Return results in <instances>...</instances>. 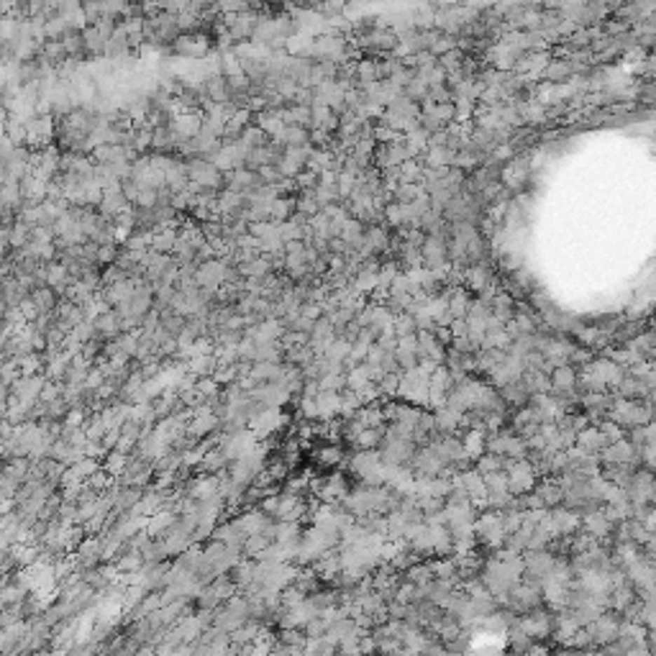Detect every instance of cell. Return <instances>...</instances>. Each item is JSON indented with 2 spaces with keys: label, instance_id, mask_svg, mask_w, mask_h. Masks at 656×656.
Masks as SVG:
<instances>
[{
  "label": "cell",
  "instance_id": "6da1fadb",
  "mask_svg": "<svg viewBox=\"0 0 656 656\" xmlns=\"http://www.w3.org/2000/svg\"><path fill=\"white\" fill-rule=\"evenodd\" d=\"M257 21H259V13L249 8V11H241V13H224L221 29H224L236 44H241V41H252Z\"/></svg>",
  "mask_w": 656,
  "mask_h": 656
},
{
  "label": "cell",
  "instance_id": "7a4b0ae2",
  "mask_svg": "<svg viewBox=\"0 0 656 656\" xmlns=\"http://www.w3.org/2000/svg\"><path fill=\"white\" fill-rule=\"evenodd\" d=\"M175 54L187 57V60H203L210 49V39L203 31H193V34H179L177 41L172 44Z\"/></svg>",
  "mask_w": 656,
  "mask_h": 656
},
{
  "label": "cell",
  "instance_id": "3957f363",
  "mask_svg": "<svg viewBox=\"0 0 656 656\" xmlns=\"http://www.w3.org/2000/svg\"><path fill=\"white\" fill-rule=\"evenodd\" d=\"M131 205H134V203L126 198V193H123V185H116V187H108V190H105L103 200H100L97 210H100V213H103L108 221H116V218H121L123 213H128V210H131Z\"/></svg>",
  "mask_w": 656,
  "mask_h": 656
},
{
  "label": "cell",
  "instance_id": "277c9868",
  "mask_svg": "<svg viewBox=\"0 0 656 656\" xmlns=\"http://www.w3.org/2000/svg\"><path fill=\"white\" fill-rule=\"evenodd\" d=\"M259 185H261L259 172L252 170V167H236V170H228V172H226V187H228V190H236V193L252 195Z\"/></svg>",
  "mask_w": 656,
  "mask_h": 656
},
{
  "label": "cell",
  "instance_id": "5b68a950",
  "mask_svg": "<svg viewBox=\"0 0 656 656\" xmlns=\"http://www.w3.org/2000/svg\"><path fill=\"white\" fill-rule=\"evenodd\" d=\"M26 126H29V139H26V144H31L34 149H44L46 144L52 142L54 136V116L52 113H44V116H36V118L26 121Z\"/></svg>",
  "mask_w": 656,
  "mask_h": 656
},
{
  "label": "cell",
  "instance_id": "8992f818",
  "mask_svg": "<svg viewBox=\"0 0 656 656\" xmlns=\"http://www.w3.org/2000/svg\"><path fill=\"white\" fill-rule=\"evenodd\" d=\"M95 331L100 339H105V341H111V339H118L121 331H123V315L116 310V308H108V310H103V313L97 315L95 321Z\"/></svg>",
  "mask_w": 656,
  "mask_h": 656
},
{
  "label": "cell",
  "instance_id": "52a82bcc",
  "mask_svg": "<svg viewBox=\"0 0 656 656\" xmlns=\"http://www.w3.org/2000/svg\"><path fill=\"white\" fill-rule=\"evenodd\" d=\"M282 118L287 126H313V105H303V103H290L287 108H282Z\"/></svg>",
  "mask_w": 656,
  "mask_h": 656
},
{
  "label": "cell",
  "instance_id": "ba28073f",
  "mask_svg": "<svg viewBox=\"0 0 656 656\" xmlns=\"http://www.w3.org/2000/svg\"><path fill=\"white\" fill-rule=\"evenodd\" d=\"M315 403H318V418L321 421H331L341 413V392H331V390H321L315 395Z\"/></svg>",
  "mask_w": 656,
  "mask_h": 656
},
{
  "label": "cell",
  "instance_id": "9c48e42d",
  "mask_svg": "<svg viewBox=\"0 0 656 656\" xmlns=\"http://www.w3.org/2000/svg\"><path fill=\"white\" fill-rule=\"evenodd\" d=\"M295 213H298V195H277L272 203V221L285 224V221H292Z\"/></svg>",
  "mask_w": 656,
  "mask_h": 656
},
{
  "label": "cell",
  "instance_id": "30bf717a",
  "mask_svg": "<svg viewBox=\"0 0 656 656\" xmlns=\"http://www.w3.org/2000/svg\"><path fill=\"white\" fill-rule=\"evenodd\" d=\"M341 126V118L339 113L326 103H315L313 105V126L310 128H326V131H339Z\"/></svg>",
  "mask_w": 656,
  "mask_h": 656
},
{
  "label": "cell",
  "instance_id": "8fae6325",
  "mask_svg": "<svg viewBox=\"0 0 656 656\" xmlns=\"http://www.w3.org/2000/svg\"><path fill=\"white\" fill-rule=\"evenodd\" d=\"M177 239H179V231L175 228V226H159L157 231L151 233V249H154V252L172 254Z\"/></svg>",
  "mask_w": 656,
  "mask_h": 656
},
{
  "label": "cell",
  "instance_id": "7c38bea8",
  "mask_svg": "<svg viewBox=\"0 0 656 656\" xmlns=\"http://www.w3.org/2000/svg\"><path fill=\"white\" fill-rule=\"evenodd\" d=\"M57 295H60V292L54 290V287H49V285H39V287L31 290V300L36 303L41 313H54V310H57V306H60Z\"/></svg>",
  "mask_w": 656,
  "mask_h": 656
},
{
  "label": "cell",
  "instance_id": "4fadbf2b",
  "mask_svg": "<svg viewBox=\"0 0 656 656\" xmlns=\"http://www.w3.org/2000/svg\"><path fill=\"white\" fill-rule=\"evenodd\" d=\"M216 369H218L216 354H200V357H193L187 362V372H193L195 377H213Z\"/></svg>",
  "mask_w": 656,
  "mask_h": 656
},
{
  "label": "cell",
  "instance_id": "5bb4252c",
  "mask_svg": "<svg viewBox=\"0 0 656 656\" xmlns=\"http://www.w3.org/2000/svg\"><path fill=\"white\" fill-rule=\"evenodd\" d=\"M228 577L239 585V589H246L257 580V561H239V564L228 572Z\"/></svg>",
  "mask_w": 656,
  "mask_h": 656
},
{
  "label": "cell",
  "instance_id": "9a60e30c",
  "mask_svg": "<svg viewBox=\"0 0 656 656\" xmlns=\"http://www.w3.org/2000/svg\"><path fill=\"white\" fill-rule=\"evenodd\" d=\"M280 142H282L285 146H313V142H310V128H306V126H287Z\"/></svg>",
  "mask_w": 656,
  "mask_h": 656
},
{
  "label": "cell",
  "instance_id": "2e32d148",
  "mask_svg": "<svg viewBox=\"0 0 656 656\" xmlns=\"http://www.w3.org/2000/svg\"><path fill=\"white\" fill-rule=\"evenodd\" d=\"M313 459H315V467L326 470V467H336V464L341 462L343 454L339 446H321L318 451H313Z\"/></svg>",
  "mask_w": 656,
  "mask_h": 656
},
{
  "label": "cell",
  "instance_id": "e0dca14e",
  "mask_svg": "<svg viewBox=\"0 0 656 656\" xmlns=\"http://www.w3.org/2000/svg\"><path fill=\"white\" fill-rule=\"evenodd\" d=\"M339 239H343L349 246H357V244H362V226L357 224V221H343V226H341V231H339Z\"/></svg>",
  "mask_w": 656,
  "mask_h": 656
},
{
  "label": "cell",
  "instance_id": "ac0fdd59",
  "mask_svg": "<svg viewBox=\"0 0 656 656\" xmlns=\"http://www.w3.org/2000/svg\"><path fill=\"white\" fill-rule=\"evenodd\" d=\"M343 8H346V0H315V11H318L323 18H336V15H341Z\"/></svg>",
  "mask_w": 656,
  "mask_h": 656
},
{
  "label": "cell",
  "instance_id": "d6986e66",
  "mask_svg": "<svg viewBox=\"0 0 656 656\" xmlns=\"http://www.w3.org/2000/svg\"><path fill=\"white\" fill-rule=\"evenodd\" d=\"M354 421H357V423L362 425V428H374V425H377V423L382 421V416H380V413H377L374 408H364V410H359Z\"/></svg>",
  "mask_w": 656,
  "mask_h": 656
},
{
  "label": "cell",
  "instance_id": "ffe728a7",
  "mask_svg": "<svg viewBox=\"0 0 656 656\" xmlns=\"http://www.w3.org/2000/svg\"><path fill=\"white\" fill-rule=\"evenodd\" d=\"M218 8H221V13H241V11H249V3L246 0H218Z\"/></svg>",
  "mask_w": 656,
  "mask_h": 656
},
{
  "label": "cell",
  "instance_id": "44dd1931",
  "mask_svg": "<svg viewBox=\"0 0 656 656\" xmlns=\"http://www.w3.org/2000/svg\"><path fill=\"white\" fill-rule=\"evenodd\" d=\"M300 413H303V418H308V421H315V418H318V403H315V397L303 395V400H300Z\"/></svg>",
  "mask_w": 656,
  "mask_h": 656
},
{
  "label": "cell",
  "instance_id": "7402d4cb",
  "mask_svg": "<svg viewBox=\"0 0 656 656\" xmlns=\"http://www.w3.org/2000/svg\"><path fill=\"white\" fill-rule=\"evenodd\" d=\"M374 64L369 60H364V62H359V67H357V80L362 82V85H367V82H372L374 80Z\"/></svg>",
  "mask_w": 656,
  "mask_h": 656
},
{
  "label": "cell",
  "instance_id": "603a6c76",
  "mask_svg": "<svg viewBox=\"0 0 656 656\" xmlns=\"http://www.w3.org/2000/svg\"><path fill=\"white\" fill-rule=\"evenodd\" d=\"M331 134H334V131H326V128H310V142H313L318 149H328Z\"/></svg>",
  "mask_w": 656,
  "mask_h": 656
},
{
  "label": "cell",
  "instance_id": "cb8c5ba5",
  "mask_svg": "<svg viewBox=\"0 0 656 656\" xmlns=\"http://www.w3.org/2000/svg\"><path fill=\"white\" fill-rule=\"evenodd\" d=\"M218 0H190V11H195V13H203V11H210V8H216Z\"/></svg>",
  "mask_w": 656,
  "mask_h": 656
},
{
  "label": "cell",
  "instance_id": "d4e9b609",
  "mask_svg": "<svg viewBox=\"0 0 656 656\" xmlns=\"http://www.w3.org/2000/svg\"><path fill=\"white\" fill-rule=\"evenodd\" d=\"M357 287H359V290H372V287H374V275H369V269H364V272L359 275Z\"/></svg>",
  "mask_w": 656,
  "mask_h": 656
}]
</instances>
